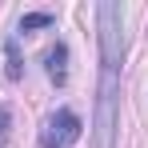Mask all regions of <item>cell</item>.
Masks as SVG:
<instances>
[{
    "label": "cell",
    "instance_id": "1",
    "mask_svg": "<svg viewBox=\"0 0 148 148\" xmlns=\"http://www.w3.org/2000/svg\"><path fill=\"white\" fill-rule=\"evenodd\" d=\"M100 24V96H96V144L112 148L116 136V100H120V60H124V16L116 4H100L96 8Z\"/></svg>",
    "mask_w": 148,
    "mask_h": 148
},
{
    "label": "cell",
    "instance_id": "2",
    "mask_svg": "<svg viewBox=\"0 0 148 148\" xmlns=\"http://www.w3.org/2000/svg\"><path fill=\"white\" fill-rule=\"evenodd\" d=\"M80 136H84V120L72 108H56L40 124V148H72Z\"/></svg>",
    "mask_w": 148,
    "mask_h": 148
},
{
    "label": "cell",
    "instance_id": "3",
    "mask_svg": "<svg viewBox=\"0 0 148 148\" xmlns=\"http://www.w3.org/2000/svg\"><path fill=\"white\" fill-rule=\"evenodd\" d=\"M44 72H48L52 84H64V80H68V44L56 40V44L44 52Z\"/></svg>",
    "mask_w": 148,
    "mask_h": 148
},
{
    "label": "cell",
    "instance_id": "4",
    "mask_svg": "<svg viewBox=\"0 0 148 148\" xmlns=\"http://www.w3.org/2000/svg\"><path fill=\"white\" fill-rule=\"evenodd\" d=\"M4 52H8V80H20V76H24V60H20L16 40H8V44H4Z\"/></svg>",
    "mask_w": 148,
    "mask_h": 148
},
{
    "label": "cell",
    "instance_id": "5",
    "mask_svg": "<svg viewBox=\"0 0 148 148\" xmlns=\"http://www.w3.org/2000/svg\"><path fill=\"white\" fill-rule=\"evenodd\" d=\"M56 24V16L52 12H28L24 20H20V32H32V28H52Z\"/></svg>",
    "mask_w": 148,
    "mask_h": 148
},
{
    "label": "cell",
    "instance_id": "6",
    "mask_svg": "<svg viewBox=\"0 0 148 148\" xmlns=\"http://www.w3.org/2000/svg\"><path fill=\"white\" fill-rule=\"evenodd\" d=\"M8 120H12V112H8V104H0V144L8 140Z\"/></svg>",
    "mask_w": 148,
    "mask_h": 148
}]
</instances>
